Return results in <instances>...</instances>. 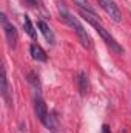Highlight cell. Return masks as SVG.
<instances>
[{
	"instance_id": "6da1fadb",
	"label": "cell",
	"mask_w": 131,
	"mask_h": 133,
	"mask_svg": "<svg viewBox=\"0 0 131 133\" xmlns=\"http://www.w3.org/2000/svg\"><path fill=\"white\" fill-rule=\"evenodd\" d=\"M57 8H59V12H60L62 20L76 31L79 40H80V43H82V46H83V48H91V39H90V36H88V33H86V30L83 28V25H82L69 11H68V8H66V5L63 3V2H59Z\"/></svg>"
},
{
	"instance_id": "7a4b0ae2",
	"label": "cell",
	"mask_w": 131,
	"mask_h": 133,
	"mask_svg": "<svg viewBox=\"0 0 131 133\" xmlns=\"http://www.w3.org/2000/svg\"><path fill=\"white\" fill-rule=\"evenodd\" d=\"M80 16H82V17H83V19H85V20H86V22H88L94 30H96V31H97L99 36L106 42V45H108V46H111V50H114V51H116V53H119V54H120V53H123L122 46L116 42V39L111 36V33H110V31H108L102 23H100V20H99L97 16H94V14H91V12H86V11H82V9H80Z\"/></svg>"
},
{
	"instance_id": "3957f363",
	"label": "cell",
	"mask_w": 131,
	"mask_h": 133,
	"mask_svg": "<svg viewBox=\"0 0 131 133\" xmlns=\"http://www.w3.org/2000/svg\"><path fill=\"white\" fill-rule=\"evenodd\" d=\"M0 22H2V28H3V33H5V37H6V42L9 46L16 48L17 45V39H19V34H17V30L12 23L8 22V17L2 12L0 14Z\"/></svg>"
},
{
	"instance_id": "277c9868",
	"label": "cell",
	"mask_w": 131,
	"mask_h": 133,
	"mask_svg": "<svg viewBox=\"0 0 131 133\" xmlns=\"http://www.w3.org/2000/svg\"><path fill=\"white\" fill-rule=\"evenodd\" d=\"M99 5H100V8L114 20V22H120L122 20V14H120V11H119V8L116 6V3L113 2V0H97Z\"/></svg>"
},
{
	"instance_id": "5b68a950",
	"label": "cell",
	"mask_w": 131,
	"mask_h": 133,
	"mask_svg": "<svg viewBox=\"0 0 131 133\" xmlns=\"http://www.w3.org/2000/svg\"><path fill=\"white\" fill-rule=\"evenodd\" d=\"M34 111H35V116L40 119V122H43V119L48 115V108H46L45 101L42 99L40 91H37V90L34 91Z\"/></svg>"
},
{
	"instance_id": "8992f818",
	"label": "cell",
	"mask_w": 131,
	"mask_h": 133,
	"mask_svg": "<svg viewBox=\"0 0 131 133\" xmlns=\"http://www.w3.org/2000/svg\"><path fill=\"white\" fill-rule=\"evenodd\" d=\"M9 84H8V77H6V68L5 65L2 66V98L5 99V102L8 104V107H12V99L9 96Z\"/></svg>"
},
{
	"instance_id": "52a82bcc",
	"label": "cell",
	"mask_w": 131,
	"mask_h": 133,
	"mask_svg": "<svg viewBox=\"0 0 131 133\" xmlns=\"http://www.w3.org/2000/svg\"><path fill=\"white\" fill-rule=\"evenodd\" d=\"M37 28L40 30V33L43 34V37H45V40H46V43L48 45H54L56 43V36L53 33V30L49 28V25L46 23V22H43V20H39L37 22Z\"/></svg>"
},
{
	"instance_id": "ba28073f",
	"label": "cell",
	"mask_w": 131,
	"mask_h": 133,
	"mask_svg": "<svg viewBox=\"0 0 131 133\" xmlns=\"http://www.w3.org/2000/svg\"><path fill=\"white\" fill-rule=\"evenodd\" d=\"M42 124H43L49 132H53V133L59 132V121H57V116H56L54 113H48Z\"/></svg>"
},
{
	"instance_id": "9c48e42d",
	"label": "cell",
	"mask_w": 131,
	"mask_h": 133,
	"mask_svg": "<svg viewBox=\"0 0 131 133\" xmlns=\"http://www.w3.org/2000/svg\"><path fill=\"white\" fill-rule=\"evenodd\" d=\"M30 53H31V57H33L34 61H37V62H46V54H45V51L37 43H31Z\"/></svg>"
},
{
	"instance_id": "30bf717a",
	"label": "cell",
	"mask_w": 131,
	"mask_h": 133,
	"mask_svg": "<svg viewBox=\"0 0 131 133\" xmlns=\"http://www.w3.org/2000/svg\"><path fill=\"white\" fill-rule=\"evenodd\" d=\"M77 82H79V90H80V95H82V96H85V95L88 93V88H90L88 74H86L85 71H80V73H79V79H77Z\"/></svg>"
},
{
	"instance_id": "8fae6325",
	"label": "cell",
	"mask_w": 131,
	"mask_h": 133,
	"mask_svg": "<svg viewBox=\"0 0 131 133\" xmlns=\"http://www.w3.org/2000/svg\"><path fill=\"white\" fill-rule=\"evenodd\" d=\"M23 28H25V33L28 34L33 40H37V31L34 30V25L31 23V19L28 16L23 17Z\"/></svg>"
},
{
	"instance_id": "7c38bea8",
	"label": "cell",
	"mask_w": 131,
	"mask_h": 133,
	"mask_svg": "<svg viewBox=\"0 0 131 133\" xmlns=\"http://www.w3.org/2000/svg\"><path fill=\"white\" fill-rule=\"evenodd\" d=\"M82 11H86V12H91V14H94L96 16V11H94V8L91 6V3L88 2V0H72Z\"/></svg>"
},
{
	"instance_id": "4fadbf2b",
	"label": "cell",
	"mask_w": 131,
	"mask_h": 133,
	"mask_svg": "<svg viewBox=\"0 0 131 133\" xmlns=\"http://www.w3.org/2000/svg\"><path fill=\"white\" fill-rule=\"evenodd\" d=\"M28 82L34 87V91H40V82H39V76H35V73H30L28 74Z\"/></svg>"
},
{
	"instance_id": "5bb4252c",
	"label": "cell",
	"mask_w": 131,
	"mask_h": 133,
	"mask_svg": "<svg viewBox=\"0 0 131 133\" xmlns=\"http://www.w3.org/2000/svg\"><path fill=\"white\" fill-rule=\"evenodd\" d=\"M102 133H111V130H110V125H108V124H103V125H102Z\"/></svg>"
},
{
	"instance_id": "9a60e30c",
	"label": "cell",
	"mask_w": 131,
	"mask_h": 133,
	"mask_svg": "<svg viewBox=\"0 0 131 133\" xmlns=\"http://www.w3.org/2000/svg\"><path fill=\"white\" fill-rule=\"evenodd\" d=\"M28 3H30V6H35L37 5V0H26Z\"/></svg>"
},
{
	"instance_id": "2e32d148",
	"label": "cell",
	"mask_w": 131,
	"mask_h": 133,
	"mask_svg": "<svg viewBox=\"0 0 131 133\" xmlns=\"http://www.w3.org/2000/svg\"><path fill=\"white\" fill-rule=\"evenodd\" d=\"M122 133H127V132H125V130H123V132H122Z\"/></svg>"
}]
</instances>
